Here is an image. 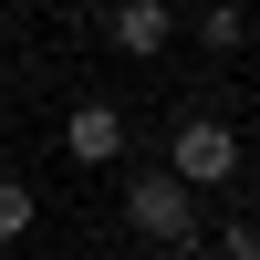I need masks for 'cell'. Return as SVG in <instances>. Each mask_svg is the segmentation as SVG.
<instances>
[{
  "label": "cell",
  "instance_id": "2",
  "mask_svg": "<svg viewBox=\"0 0 260 260\" xmlns=\"http://www.w3.org/2000/svg\"><path fill=\"white\" fill-rule=\"evenodd\" d=\"M167 167H177L198 198H208V187H229V177H240V125H229V115H177Z\"/></svg>",
  "mask_w": 260,
  "mask_h": 260
},
{
  "label": "cell",
  "instance_id": "5",
  "mask_svg": "<svg viewBox=\"0 0 260 260\" xmlns=\"http://www.w3.org/2000/svg\"><path fill=\"white\" fill-rule=\"evenodd\" d=\"M187 31H198V42H208V52H219V62H229V52H240V42L260 31V21H250V0H208V11H198V21H187Z\"/></svg>",
  "mask_w": 260,
  "mask_h": 260
},
{
  "label": "cell",
  "instance_id": "9",
  "mask_svg": "<svg viewBox=\"0 0 260 260\" xmlns=\"http://www.w3.org/2000/svg\"><path fill=\"white\" fill-rule=\"evenodd\" d=\"M156 260H167V250H156Z\"/></svg>",
  "mask_w": 260,
  "mask_h": 260
},
{
  "label": "cell",
  "instance_id": "4",
  "mask_svg": "<svg viewBox=\"0 0 260 260\" xmlns=\"http://www.w3.org/2000/svg\"><path fill=\"white\" fill-rule=\"evenodd\" d=\"M62 156H73V167H115V156H125V104L83 94L73 115H62Z\"/></svg>",
  "mask_w": 260,
  "mask_h": 260
},
{
  "label": "cell",
  "instance_id": "1",
  "mask_svg": "<svg viewBox=\"0 0 260 260\" xmlns=\"http://www.w3.org/2000/svg\"><path fill=\"white\" fill-rule=\"evenodd\" d=\"M125 229H136L146 250H167V260H187L208 240V219H198V187L177 177V167H146L136 187H125Z\"/></svg>",
  "mask_w": 260,
  "mask_h": 260
},
{
  "label": "cell",
  "instance_id": "6",
  "mask_svg": "<svg viewBox=\"0 0 260 260\" xmlns=\"http://www.w3.org/2000/svg\"><path fill=\"white\" fill-rule=\"evenodd\" d=\"M11 240H31V187L0 177V250H11Z\"/></svg>",
  "mask_w": 260,
  "mask_h": 260
},
{
  "label": "cell",
  "instance_id": "7",
  "mask_svg": "<svg viewBox=\"0 0 260 260\" xmlns=\"http://www.w3.org/2000/svg\"><path fill=\"white\" fill-rule=\"evenodd\" d=\"M219 260H260V229H229V240H219Z\"/></svg>",
  "mask_w": 260,
  "mask_h": 260
},
{
  "label": "cell",
  "instance_id": "3",
  "mask_svg": "<svg viewBox=\"0 0 260 260\" xmlns=\"http://www.w3.org/2000/svg\"><path fill=\"white\" fill-rule=\"evenodd\" d=\"M104 42H115L125 62H156L167 42H177V0H104Z\"/></svg>",
  "mask_w": 260,
  "mask_h": 260
},
{
  "label": "cell",
  "instance_id": "8",
  "mask_svg": "<svg viewBox=\"0 0 260 260\" xmlns=\"http://www.w3.org/2000/svg\"><path fill=\"white\" fill-rule=\"evenodd\" d=\"M250 21H260V0H250Z\"/></svg>",
  "mask_w": 260,
  "mask_h": 260
}]
</instances>
